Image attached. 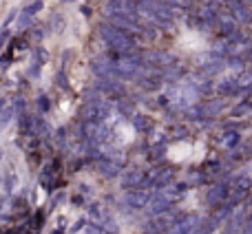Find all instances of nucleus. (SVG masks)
<instances>
[{"instance_id": "nucleus-6", "label": "nucleus", "mask_w": 252, "mask_h": 234, "mask_svg": "<svg viewBox=\"0 0 252 234\" xmlns=\"http://www.w3.org/2000/svg\"><path fill=\"white\" fill-rule=\"evenodd\" d=\"M40 7H42V2H40V0H35V2H31V7H27L25 11H22V16H33L35 11H40Z\"/></svg>"}, {"instance_id": "nucleus-3", "label": "nucleus", "mask_w": 252, "mask_h": 234, "mask_svg": "<svg viewBox=\"0 0 252 234\" xmlns=\"http://www.w3.org/2000/svg\"><path fill=\"white\" fill-rule=\"evenodd\" d=\"M128 204L135 205V208H142V205L148 204V195L142 190V188H137V190H133V192L128 195Z\"/></svg>"}, {"instance_id": "nucleus-5", "label": "nucleus", "mask_w": 252, "mask_h": 234, "mask_svg": "<svg viewBox=\"0 0 252 234\" xmlns=\"http://www.w3.org/2000/svg\"><path fill=\"white\" fill-rule=\"evenodd\" d=\"M170 205H173V199H170V197H159V199L153 204V210H155V212H159V210H168Z\"/></svg>"}, {"instance_id": "nucleus-7", "label": "nucleus", "mask_w": 252, "mask_h": 234, "mask_svg": "<svg viewBox=\"0 0 252 234\" xmlns=\"http://www.w3.org/2000/svg\"><path fill=\"white\" fill-rule=\"evenodd\" d=\"M27 159H29V166H31V168H35V166L40 164V150H31Z\"/></svg>"}, {"instance_id": "nucleus-2", "label": "nucleus", "mask_w": 252, "mask_h": 234, "mask_svg": "<svg viewBox=\"0 0 252 234\" xmlns=\"http://www.w3.org/2000/svg\"><path fill=\"white\" fill-rule=\"evenodd\" d=\"M223 199H228V186L219 183V186L210 188V192H208V204H210V205L223 204Z\"/></svg>"}, {"instance_id": "nucleus-1", "label": "nucleus", "mask_w": 252, "mask_h": 234, "mask_svg": "<svg viewBox=\"0 0 252 234\" xmlns=\"http://www.w3.org/2000/svg\"><path fill=\"white\" fill-rule=\"evenodd\" d=\"M250 188H252V179L250 177H239L237 181H232L230 186H228V199H230L232 204L246 199V197L250 195Z\"/></svg>"}, {"instance_id": "nucleus-4", "label": "nucleus", "mask_w": 252, "mask_h": 234, "mask_svg": "<svg viewBox=\"0 0 252 234\" xmlns=\"http://www.w3.org/2000/svg\"><path fill=\"white\" fill-rule=\"evenodd\" d=\"M237 142H239V135H237V133H232V130H228V133L221 137V142H219V144H221L223 148H232Z\"/></svg>"}, {"instance_id": "nucleus-8", "label": "nucleus", "mask_w": 252, "mask_h": 234, "mask_svg": "<svg viewBox=\"0 0 252 234\" xmlns=\"http://www.w3.org/2000/svg\"><path fill=\"white\" fill-rule=\"evenodd\" d=\"M40 106H42V113H44V111H47V109H49V102H47V100H44V97H40Z\"/></svg>"}]
</instances>
